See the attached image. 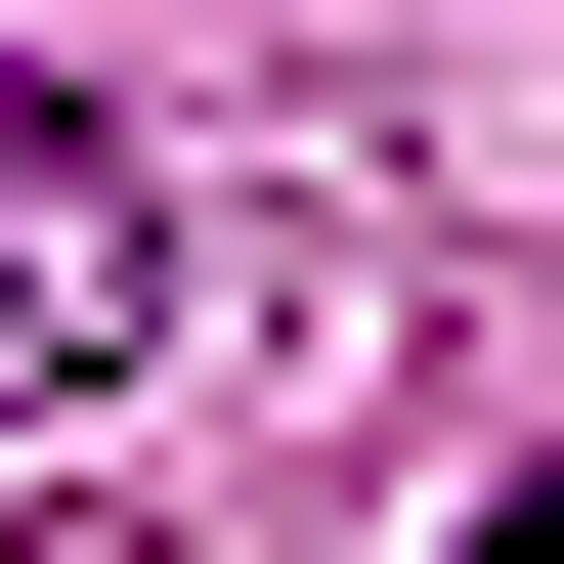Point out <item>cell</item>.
I'll list each match as a JSON object with an SVG mask.
<instances>
[{"label": "cell", "mask_w": 564, "mask_h": 564, "mask_svg": "<svg viewBox=\"0 0 564 564\" xmlns=\"http://www.w3.org/2000/svg\"><path fill=\"white\" fill-rule=\"evenodd\" d=\"M131 304H174V174H131V131H0V434L131 391Z\"/></svg>", "instance_id": "1"}]
</instances>
